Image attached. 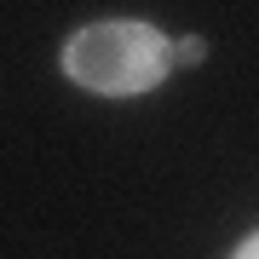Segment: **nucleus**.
Segmentation results:
<instances>
[{
    "instance_id": "obj_1",
    "label": "nucleus",
    "mask_w": 259,
    "mask_h": 259,
    "mask_svg": "<svg viewBox=\"0 0 259 259\" xmlns=\"http://www.w3.org/2000/svg\"><path fill=\"white\" fill-rule=\"evenodd\" d=\"M58 69L93 98H144L179 69L173 40L144 18H98L75 29L58 52Z\"/></svg>"
},
{
    "instance_id": "obj_2",
    "label": "nucleus",
    "mask_w": 259,
    "mask_h": 259,
    "mask_svg": "<svg viewBox=\"0 0 259 259\" xmlns=\"http://www.w3.org/2000/svg\"><path fill=\"white\" fill-rule=\"evenodd\" d=\"M173 58H179V64H202V58H207V40H202V35L173 40Z\"/></svg>"
},
{
    "instance_id": "obj_3",
    "label": "nucleus",
    "mask_w": 259,
    "mask_h": 259,
    "mask_svg": "<svg viewBox=\"0 0 259 259\" xmlns=\"http://www.w3.org/2000/svg\"><path fill=\"white\" fill-rule=\"evenodd\" d=\"M231 259H259V231H248V236H242L236 248H231Z\"/></svg>"
}]
</instances>
